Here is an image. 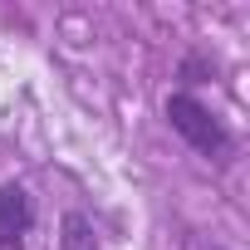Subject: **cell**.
<instances>
[{"label":"cell","instance_id":"cell-1","mask_svg":"<svg viewBox=\"0 0 250 250\" xmlns=\"http://www.w3.org/2000/svg\"><path fill=\"white\" fill-rule=\"evenodd\" d=\"M162 118H167V128H172L196 157H206L211 167H230V162L240 157V138L226 128V118H221L206 98L172 88L167 103H162Z\"/></svg>","mask_w":250,"mask_h":250},{"label":"cell","instance_id":"cell-2","mask_svg":"<svg viewBox=\"0 0 250 250\" xmlns=\"http://www.w3.org/2000/svg\"><path fill=\"white\" fill-rule=\"evenodd\" d=\"M35 230V196L25 182H0V250H25Z\"/></svg>","mask_w":250,"mask_h":250},{"label":"cell","instance_id":"cell-3","mask_svg":"<svg viewBox=\"0 0 250 250\" xmlns=\"http://www.w3.org/2000/svg\"><path fill=\"white\" fill-rule=\"evenodd\" d=\"M59 250H103V245H98V226H93V216H83V211H64V221H59Z\"/></svg>","mask_w":250,"mask_h":250},{"label":"cell","instance_id":"cell-4","mask_svg":"<svg viewBox=\"0 0 250 250\" xmlns=\"http://www.w3.org/2000/svg\"><path fill=\"white\" fill-rule=\"evenodd\" d=\"M211 250H226V245H211Z\"/></svg>","mask_w":250,"mask_h":250}]
</instances>
